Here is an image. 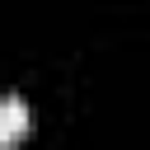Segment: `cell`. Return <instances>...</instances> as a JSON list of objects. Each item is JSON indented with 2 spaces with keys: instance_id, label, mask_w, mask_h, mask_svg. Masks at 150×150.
<instances>
[{
  "instance_id": "1",
  "label": "cell",
  "mask_w": 150,
  "mask_h": 150,
  "mask_svg": "<svg viewBox=\"0 0 150 150\" xmlns=\"http://www.w3.org/2000/svg\"><path fill=\"white\" fill-rule=\"evenodd\" d=\"M23 131H28V108H23L19 94H9L5 108H0V150H14Z\"/></svg>"
}]
</instances>
